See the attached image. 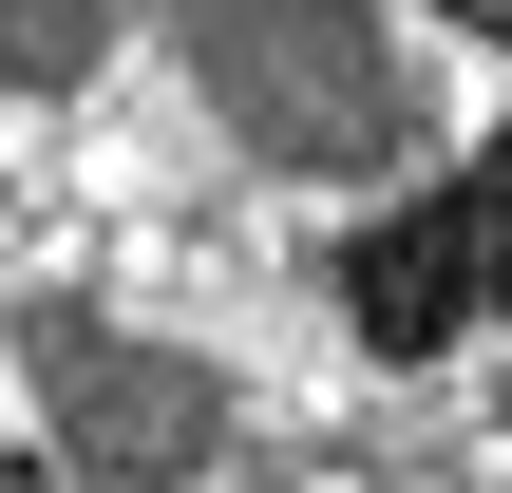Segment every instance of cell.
I'll list each match as a JSON object with an SVG mask.
<instances>
[{"instance_id":"cell-1","label":"cell","mask_w":512,"mask_h":493,"mask_svg":"<svg viewBox=\"0 0 512 493\" xmlns=\"http://www.w3.org/2000/svg\"><path fill=\"white\" fill-rule=\"evenodd\" d=\"M190 57H209L228 133H247L266 171H380V152L418 133L399 38L342 19V0H190Z\"/></svg>"},{"instance_id":"cell-3","label":"cell","mask_w":512,"mask_h":493,"mask_svg":"<svg viewBox=\"0 0 512 493\" xmlns=\"http://www.w3.org/2000/svg\"><path fill=\"white\" fill-rule=\"evenodd\" d=\"M456 19H494V38H512V0H456Z\"/></svg>"},{"instance_id":"cell-2","label":"cell","mask_w":512,"mask_h":493,"mask_svg":"<svg viewBox=\"0 0 512 493\" xmlns=\"http://www.w3.org/2000/svg\"><path fill=\"white\" fill-rule=\"evenodd\" d=\"M342 304H361L380 342H456V323H512V152H494V171H456L418 228H380V247L342 266Z\"/></svg>"}]
</instances>
